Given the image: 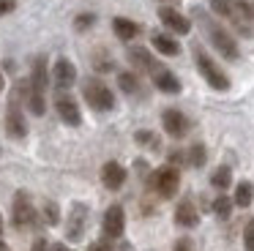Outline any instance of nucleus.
<instances>
[{
  "label": "nucleus",
  "instance_id": "nucleus-20",
  "mask_svg": "<svg viewBox=\"0 0 254 251\" xmlns=\"http://www.w3.org/2000/svg\"><path fill=\"white\" fill-rule=\"evenodd\" d=\"M41 218L47 221V227H58V221H61V207H58V202L47 199L44 207H41Z\"/></svg>",
  "mask_w": 254,
  "mask_h": 251
},
{
  "label": "nucleus",
  "instance_id": "nucleus-12",
  "mask_svg": "<svg viewBox=\"0 0 254 251\" xmlns=\"http://www.w3.org/2000/svg\"><path fill=\"white\" fill-rule=\"evenodd\" d=\"M101 183H104L110 191H118L123 183H126V169H123L118 161H107L104 167H101Z\"/></svg>",
  "mask_w": 254,
  "mask_h": 251
},
{
  "label": "nucleus",
  "instance_id": "nucleus-30",
  "mask_svg": "<svg viewBox=\"0 0 254 251\" xmlns=\"http://www.w3.org/2000/svg\"><path fill=\"white\" fill-rule=\"evenodd\" d=\"M14 8H17V3H14V0H0V16L11 14Z\"/></svg>",
  "mask_w": 254,
  "mask_h": 251
},
{
  "label": "nucleus",
  "instance_id": "nucleus-3",
  "mask_svg": "<svg viewBox=\"0 0 254 251\" xmlns=\"http://www.w3.org/2000/svg\"><path fill=\"white\" fill-rule=\"evenodd\" d=\"M194 60H197V68H199V74L205 76V82H208L213 90H227L230 87V79H227V74L219 68V65L213 63V60L208 58V55L202 52V49H197L194 47Z\"/></svg>",
  "mask_w": 254,
  "mask_h": 251
},
{
  "label": "nucleus",
  "instance_id": "nucleus-18",
  "mask_svg": "<svg viewBox=\"0 0 254 251\" xmlns=\"http://www.w3.org/2000/svg\"><path fill=\"white\" fill-rule=\"evenodd\" d=\"M150 44H153V49H156V52L167 55V58H172V55H178V52H181V44H178L172 36H167V33H153Z\"/></svg>",
  "mask_w": 254,
  "mask_h": 251
},
{
  "label": "nucleus",
  "instance_id": "nucleus-17",
  "mask_svg": "<svg viewBox=\"0 0 254 251\" xmlns=\"http://www.w3.org/2000/svg\"><path fill=\"white\" fill-rule=\"evenodd\" d=\"M112 30H115V36L121 38V41H131V38H137L139 25L131 19H126V16H115V19H112Z\"/></svg>",
  "mask_w": 254,
  "mask_h": 251
},
{
  "label": "nucleus",
  "instance_id": "nucleus-21",
  "mask_svg": "<svg viewBox=\"0 0 254 251\" xmlns=\"http://www.w3.org/2000/svg\"><path fill=\"white\" fill-rule=\"evenodd\" d=\"M230 183H232V172H230V167H219L213 175H210V186H213V188H221V191H224Z\"/></svg>",
  "mask_w": 254,
  "mask_h": 251
},
{
  "label": "nucleus",
  "instance_id": "nucleus-1",
  "mask_svg": "<svg viewBox=\"0 0 254 251\" xmlns=\"http://www.w3.org/2000/svg\"><path fill=\"white\" fill-rule=\"evenodd\" d=\"M194 16H197V19L202 22V27L208 30L210 44H213V47L219 49V52L224 55L227 60H238V44H235V38H232L221 25H216V22L210 19L208 14H202V8H194Z\"/></svg>",
  "mask_w": 254,
  "mask_h": 251
},
{
  "label": "nucleus",
  "instance_id": "nucleus-13",
  "mask_svg": "<svg viewBox=\"0 0 254 251\" xmlns=\"http://www.w3.org/2000/svg\"><path fill=\"white\" fill-rule=\"evenodd\" d=\"M128 63H131L137 71H150V74L159 71V63H156L153 55H150L145 47H131L128 49Z\"/></svg>",
  "mask_w": 254,
  "mask_h": 251
},
{
  "label": "nucleus",
  "instance_id": "nucleus-22",
  "mask_svg": "<svg viewBox=\"0 0 254 251\" xmlns=\"http://www.w3.org/2000/svg\"><path fill=\"white\" fill-rule=\"evenodd\" d=\"M118 85H121L123 93H137L139 90V79H137V74H131V71L118 74Z\"/></svg>",
  "mask_w": 254,
  "mask_h": 251
},
{
  "label": "nucleus",
  "instance_id": "nucleus-28",
  "mask_svg": "<svg viewBox=\"0 0 254 251\" xmlns=\"http://www.w3.org/2000/svg\"><path fill=\"white\" fill-rule=\"evenodd\" d=\"M93 22H96V14H79L77 19H74V30L82 33V30H88V27L93 25Z\"/></svg>",
  "mask_w": 254,
  "mask_h": 251
},
{
  "label": "nucleus",
  "instance_id": "nucleus-6",
  "mask_svg": "<svg viewBox=\"0 0 254 251\" xmlns=\"http://www.w3.org/2000/svg\"><path fill=\"white\" fill-rule=\"evenodd\" d=\"M85 224H88V207H85L82 202H74L71 213H68V218H66V238L68 240H82Z\"/></svg>",
  "mask_w": 254,
  "mask_h": 251
},
{
  "label": "nucleus",
  "instance_id": "nucleus-16",
  "mask_svg": "<svg viewBox=\"0 0 254 251\" xmlns=\"http://www.w3.org/2000/svg\"><path fill=\"white\" fill-rule=\"evenodd\" d=\"M153 85L159 87L161 93H181V79L167 68H159L153 74Z\"/></svg>",
  "mask_w": 254,
  "mask_h": 251
},
{
  "label": "nucleus",
  "instance_id": "nucleus-36",
  "mask_svg": "<svg viewBox=\"0 0 254 251\" xmlns=\"http://www.w3.org/2000/svg\"><path fill=\"white\" fill-rule=\"evenodd\" d=\"M161 3H172V0H161Z\"/></svg>",
  "mask_w": 254,
  "mask_h": 251
},
{
  "label": "nucleus",
  "instance_id": "nucleus-34",
  "mask_svg": "<svg viewBox=\"0 0 254 251\" xmlns=\"http://www.w3.org/2000/svg\"><path fill=\"white\" fill-rule=\"evenodd\" d=\"M0 251H11V249H8V246L3 243V240H0Z\"/></svg>",
  "mask_w": 254,
  "mask_h": 251
},
{
  "label": "nucleus",
  "instance_id": "nucleus-32",
  "mask_svg": "<svg viewBox=\"0 0 254 251\" xmlns=\"http://www.w3.org/2000/svg\"><path fill=\"white\" fill-rule=\"evenodd\" d=\"M55 251H71V249H66V243H58V246H55Z\"/></svg>",
  "mask_w": 254,
  "mask_h": 251
},
{
  "label": "nucleus",
  "instance_id": "nucleus-2",
  "mask_svg": "<svg viewBox=\"0 0 254 251\" xmlns=\"http://www.w3.org/2000/svg\"><path fill=\"white\" fill-rule=\"evenodd\" d=\"M82 96H85V101H88V107H93L96 112H110V109L115 107L112 90L101 79H96V76H90V79L82 82Z\"/></svg>",
  "mask_w": 254,
  "mask_h": 251
},
{
  "label": "nucleus",
  "instance_id": "nucleus-24",
  "mask_svg": "<svg viewBox=\"0 0 254 251\" xmlns=\"http://www.w3.org/2000/svg\"><path fill=\"white\" fill-rule=\"evenodd\" d=\"M210 11L219 16H232V8H235V0H208Z\"/></svg>",
  "mask_w": 254,
  "mask_h": 251
},
{
  "label": "nucleus",
  "instance_id": "nucleus-19",
  "mask_svg": "<svg viewBox=\"0 0 254 251\" xmlns=\"http://www.w3.org/2000/svg\"><path fill=\"white\" fill-rule=\"evenodd\" d=\"M252 199H254V186L249 183V180H241V183L235 186V205L238 207H249L252 205Z\"/></svg>",
  "mask_w": 254,
  "mask_h": 251
},
{
  "label": "nucleus",
  "instance_id": "nucleus-10",
  "mask_svg": "<svg viewBox=\"0 0 254 251\" xmlns=\"http://www.w3.org/2000/svg\"><path fill=\"white\" fill-rule=\"evenodd\" d=\"M55 109H58V115H61V120L66 126H79L82 123V112H79L77 101H74L71 96H58Z\"/></svg>",
  "mask_w": 254,
  "mask_h": 251
},
{
  "label": "nucleus",
  "instance_id": "nucleus-9",
  "mask_svg": "<svg viewBox=\"0 0 254 251\" xmlns=\"http://www.w3.org/2000/svg\"><path fill=\"white\" fill-rule=\"evenodd\" d=\"M161 123H164V131H167V134L175 136V139L186 136V131H189V118L181 112V109H164V115H161Z\"/></svg>",
  "mask_w": 254,
  "mask_h": 251
},
{
  "label": "nucleus",
  "instance_id": "nucleus-27",
  "mask_svg": "<svg viewBox=\"0 0 254 251\" xmlns=\"http://www.w3.org/2000/svg\"><path fill=\"white\" fill-rule=\"evenodd\" d=\"M243 249L254 251V218H249L246 227H243Z\"/></svg>",
  "mask_w": 254,
  "mask_h": 251
},
{
  "label": "nucleus",
  "instance_id": "nucleus-11",
  "mask_svg": "<svg viewBox=\"0 0 254 251\" xmlns=\"http://www.w3.org/2000/svg\"><path fill=\"white\" fill-rule=\"evenodd\" d=\"M6 134L11 136V139H25V134H28V123H25V115L19 112L17 104H11L6 112Z\"/></svg>",
  "mask_w": 254,
  "mask_h": 251
},
{
  "label": "nucleus",
  "instance_id": "nucleus-26",
  "mask_svg": "<svg viewBox=\"0 0 254 251\" xmlns=\"http://www.w3.org/2000/svg\"><path fill=\"white\" fill-rule=\"evenodd\" d=\"M189 164H191V167H202L205 164V147L202 145H191V150H189Z\"/></svg>",
  "mask_w": 254,
  "mask_h": 251
},
{
  "label": "nucleus",
  "instance_id": "nucleus-7",
  "mask_svg": "<svg viewBox=\"0 0 254 251\" xmlns=\"http://www.w3.org/2000/svg\"><path fill=\"white\" fill-rule=\"evenodd\" d=\"M159 19L167 25V30L178 33V36H186V33H191V22H189V16H183L181 11L170 8V5H161V8H159Z\"/></svg>",
  "mask_w": 254,
  "mask_h": 251
},
{
  "label": "nucleus",
  "instance_id": "nucleus-35",
  "mask_svg": "<svg viewBox=\"0 0 254 251\" xmlns=\"http://www.w3.org/2000/svg\"><path fill=\"white\" fill-rule=\"evenodd\" d=\"M0 238H3V216H0Z\"/></svg>",
  "mask_w": 254,
  "mask_h": 251
},
{
  "label": "nucleus",
  "instance_id": "nucleus-8",
  "mask_svg": "<svg viewBox=\"0 0 254 251\" xmlns=\"http://www.w3.org/2000/svg\"><path fill=\"white\" fill-rule=\"evenodd\" d=\"M104 235L107 238H121L123 229H126V213H123L121 205H110L104 213Z\"/></svg>",
  "mask_w": 254,
  "mask_h": 251
},
{
  "label": "nucleus",
  "instance_id": "nucleus-29",
  "mask_svg": "<svg viewBox=\"0 0 254 251\" xmlns=\"http://www.w3.org/2000/svg\"><path fill=\"white\" fill-rule=\"evenodd\" d=\"M172 251H194V243H191L189 238H181V240H175Z\"/></svg>",
  "mask_w": 254,
  "mask_h": 251
},
{
  "label": "nucleus",
  "instance_id": "nucleus-23",
  "mask_svg": "<svg viewBox=\"0 0 254 251\" xmlns=\"http://www.w3.org/2000/svg\"><path fill=\"white\" fill-rule=\"evenodd\" d=\"M232 205H235V202H232L230 196H216V202H213V213H216L219 218H230Z\"/></svg>",
  "mask_w": 254,
  "mask_h": 251
},
{
  "label": "nucleus",
  "instance_id": "nucleus-5",
  "mask_svg": "<svg viewBox=\"0 0 254 251\" xmlns=\"http://www.w3.org/2000/svg\"><path fill=\"white\" fill-rule=\"evenodd\" d=\"M14 224H17L19 229L36 224V207H33V202H30L28 191H17V194H14Z\"/></svg>",
  "mask_w": 254,
  "mask_h": 251
},
{
  "label": "nucleus",
  "instance_id": "nucleus-31",
  "mask_svg": "<svg viewBox=\"0 0 254 251\" xmlns=\"http://www.w3.org/2000/svg\"><path fill=\"white\" fill-rule=\"evenodd\" d=\"M88 251H110V246L107 243H93V246H88Z\"/></svg>",
  "mask_w": 254,
  "mask_h": 251
},
{
  "label": "nucleus",
  "instance_id": "nucleus-15",
  "mask_svg": "<svg viewBox=\"0 0 254 251\" xmlns=\"http://www.w3.org/2000/svg\"><path fill=\"white\" fill-rule=\"evenodd\" d=\"M74 82H77V68H74V63L66 58H61L55 63V85L63 90V87H71Z\"/></svg>",
  "mask_w": 254,
  "mask_h": 251
},
{
  "label": "nucleus",
  "instance_id": "nucleus-33",
  "mask_svg": "<svg viewBox=\"0 0 254 251\" xmlns=\"http://www.w3.org/2000/svg\"><path fill=\"white\" fill-rule=\"evenodd\" d=\"M3 87H6V79H3V74H0V93H3Z\"/></svg>",
  "mask_w": 254,
  "mask_h": 251
},
{
  "label": "nucleus",
  "instance_id": "nucleus-14",
  "mask_svg": "<svg viewBox=\"0 0 254 251\" xmlns=\"http://www.w3.org/2000/svg\"><path fill=\"white\" fill-rule=\"evenodd\" d=\"M175 224L178 227H186V229H191L199 224V213H197V207L191 205V199H183L181 205L175 207Z\"/></svg>",
  "mask_w": 254,
  "mask_h": 251
},
{
  "label": "nucleus",
  "instance_id": "nucleus-25",
  "mask_svg": "<svg viewBox=\"0 0 254 251\" xmlns=\"http://www.w3.org/2000/svg\"><path fill=\"white\" fill-rule=\"evenodd\" d=\"M134 139L139 142V145H145V147H159V136L153 134V131H137V136H134Z\"/></svg>",
  "mask_w": 254,
  "mask_h": 251
},
{
  "label": "nucleus",
  "instance_id": "nucleus-4",
  "mask_svg": "<svg viewBox=\"0 0 254 251\" xmlns=\"http://www.w3.org/2000/svg\"><path fill=\"white\" fill-rule=\"evenodd\" d=\"M150 186H153V191L159 196L170 199V196H175L178 186H181V172L175 167H159L153 172V178H150Z\"/></svg>",
  "mask_w": 254,
  "mask_h": 251
}]
</instances>
